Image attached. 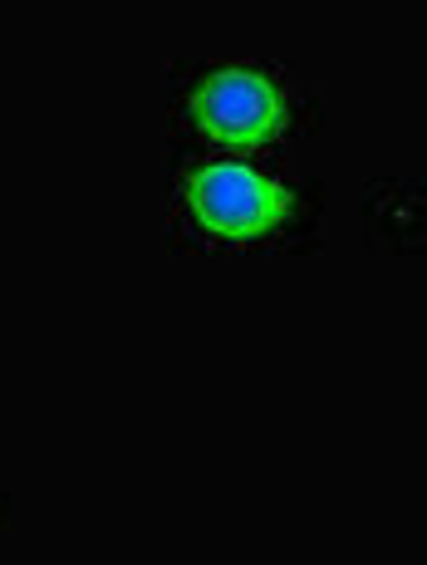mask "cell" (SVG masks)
I'll use <instances>...</instances> for the list:
<instances>
[{
  "mask_svg": "<svg viewBox=\"0 0 427 565\" xmlns=\"http://www.w3.org/2000/svg\"><path fill=\"white\" fill-rule=\"evenodd\" d=\"M192 212L206 232L216 236H270L276 226L290 216V192L276 188L270 178H260L256 168H241V162H212V168H196L188 182Z\"/></svg>",
  "mask_w": 427,
  "mask_h": 565,
  "instance_id": "cell-1",
  "label": "cell"
},
{
  "mask_svg": "<svg viewBox=\"0 0 427 565\" xmlns=\"http://www.w3.org/2000/svg\"><path fill=\"white\" fill-rule=\"evenodd\" d=\"M192 118L202 134L222 138V143H270L285 128L290 108L276 79H266L260 70H222L192 94Z\"/></svg>",
  "mask_w": 427,
  "mask_h": 565,
  "instance_id": "cell-2",
  "label": "cell"
}]
</instances>
